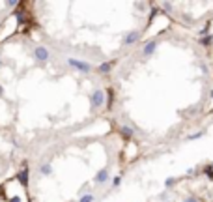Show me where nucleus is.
Segmentation results:
<instances>
[{
  "label": "nucleus",
  "mask_w": 213,
  "mask_h": 202,
  "mask_svg": "<svg viewBox=\"0 0 213 202\" xmlns=\"http://www.w3.org/2000/svg\"><path fill=\"white\" fill-rule=\"evenodd\" d=\"M187 202H196V200H193V199H191V200H187Z\"/></svg>",
  "instance_id": "f257e3e1"
}]
</instances>
